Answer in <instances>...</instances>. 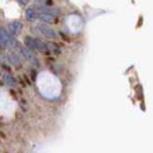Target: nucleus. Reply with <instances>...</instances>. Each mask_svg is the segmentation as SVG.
Wrapping results in <instances>:
<instances>
[{
	"mask_svg": "<svg viewBox=\"0 0 153 153\" xmlns=\"http://www.w3.org/2000/svg\"><path fill=\"white\" fill-rule=\"evenodd\" d=\"M13 43V39L10 36L9 33L6 32L4 28L0 27V45L3 47L12 46Z\"/></svg>",
	"mask_w": 153,
	"mask_h": 153,
	"instance_id": "f257e3e1",
	"label": "nucleus"
},
{
	"mask_svg": "<svg viewBox=\"0 0 153 153\" xmlns=\"http://www.w3.org/2000/svg\"><path fill=\"white\" fill-rule=\"evenodd\" d=\"M21 53H22V55L24 56V57H25V59L28 61H30L32 64L36 65V66L38 65L37 59L36 57V56L31 52L30 49H28V48H27V49H26V48H22V49H21Z\"/></svg>",
	"mask_w": 153,
	"mask_h": 153,
	"instance_id": "f03ea898",
	"label": "nucleus"
},
{
	"mask_svg": "<svg viewBox=\"0 0 153 153\" xmlns=\"http://www.w3.org/2000/svg\"><path fill=\"white\" fill-rule=\"evenodd\" d=\"M39 28V31L41 32V33L43 36H45L48 38H56V33L53 30V29L49 26L46 25H39L38 26Z\"/></svg>",
	"mask_w": 153,
	"mask_h": 153,
	"instance_id": "7ed1b4c3",
	"label": "nucleus"
},
{
	"mask_svg": "<svg viewBox=\"0 0 153 153\" xmlns=\"http://www.w3.org/2000/svg\"><path fill=\"white\" fill-rule=\"evenodd\" d=\"M22 29H23L22 23L18 21H13L10 24V30H11V32L14 33V35H19V33H21Z\"/></svg>",
	"mask_w": 153,
	"mask_h": 153,
	"instance_id": "20e7f679",
	"label": "nucleus"
},
{
	"mask_svg": "<svg viewBox=\"0 0 153 153\" xmlns=\"http://www.w3.org/2000/svg\"><path fill=\"white\" fill-rule=\"evenodd\" d=\"M38 17H39L43 22H46V23H53L55 21V16L52 13H49L43 12V13H39Z\"/></svg>",
	"mask_w": 153,
	"mask_h": 153,
	"instance_id": "39448f33",
	"label": "nucleus"
},
{
	"mask_svg": "<svg viewBox=\"0 0 153 153\" xmlns=\"http://www.w3.org/2000/svg\"><path fill=\"white\" fill-rule=\"evenodd\" d=\"M35 49L40 52H46L48 50V45L38 38H35Z\"/></svg>",
	"mask_w": 153,
	"mask_h": 153,
	"instance_id": "423d86ee",
	"label": "nucleus"
},
{
	"mask_svg": "<svg viewBox=\"0 0 153 153\" xmlns=\"http://www.w3.org/2000/svg\"><path fill=\"white\" fill-rule=\"evenodd\" d=\"M25 16L28 21H35L36 18V13L33 8H28L25 12Z\"/></svg>",
	"mask_w": 153,
	"mask_h": 153,
	"instance_id": "0eeeda50",
	"label": "nucleus"
},
{
	"mask_svg": "<svg viewBox=\"0 0 153 153\" xmlns=\"http://www.w3.org/2000/svg\"><path fill=\"white\" fill-rule=\"evenodd\" d=\"M4 81H5V83H6L8 86H16V80H14V79L13 78V76L11 75H8L6 74L4 76Z\"/></svg>",
	"mask_w": 153,
	"mask_h": 153,
	"instance_id": "6e6552de",
	"label": "nucleus"
},
{
	"mask_svg": "<svg viewBox=\"0 0 153 153\" xmlns=\"http://www.w3.org/2000/svg\"><path fill=\"white\" fill-rule=\"evenodd\" d=\"M24 42H25V45L27 46L28 49H30V50L35 49V38L30 37V36H26Z\"/></svg>",
	"mask_w": 153,
	"mask_h": 153,
	"instance_id": "1a4fd4ad",
	"label": "nucleus"
},
{
	"mask_svg": "<svg viewBox=\"0 0 153 153\" xmlns=\"http://www.w3.org/2000/svg\"><path fill=\"white\" fill-rule=\"evenodd\" d=\"M11 56H12V61H13V64H16V65H18V64H19V59H18V57H17L16 55H13V54H12Z\"/></svg>",
	"mask_w": 153,
	"mask_h": 153,
	"instance_id": "9d476101",
	"label": "nucleus"
},
{
	"mask_svg": "<svg viewBox=\"0 0 153 153\" xmlns=\"http://www.w3.org/2000/svg\"><path fill=\"white\" fill-rule=\"evenodd\" d=\"M17 1L22 5H26V4H28L29 0H17Z\"/></svg>",
	"mask_w": 153,
	"mask_h": 153,
	"instance_id": "9b49d317",
	"label": "nucleus"
}]
</instances>
